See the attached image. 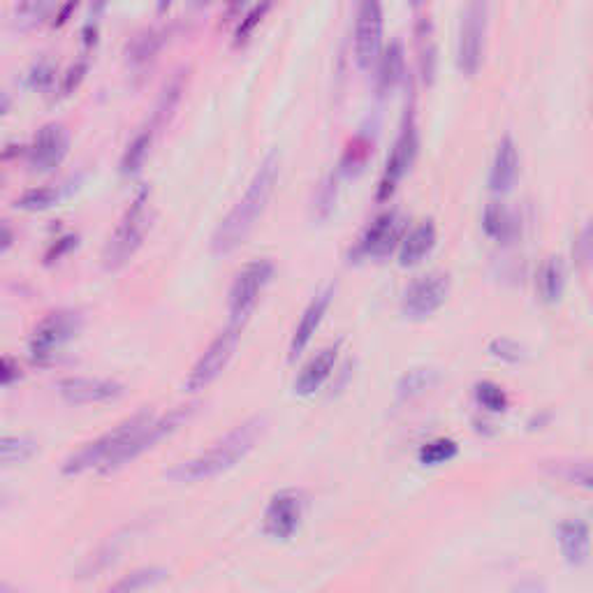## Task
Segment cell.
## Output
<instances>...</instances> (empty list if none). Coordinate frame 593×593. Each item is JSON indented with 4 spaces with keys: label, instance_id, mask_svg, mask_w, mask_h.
<instances>
[{
    "label": "cell",
    "instance_id": "obj_32",
    "mask_svg": "<svg viewBox=\"0 0 593 593\" xmlns=\"http://www.w3.org/2000/svg\"><path fill=\"white\" fill-rule=\"evenodd\" d=\"M38 450L33 438L28 436H5L3 443H0V457H3V466H19L24 461L31 459Z\"/></svg>",
    "mask_w": 593,
    "mask_h": 593
},
{
    "label": "cell",
    "instance_id": "obj_11",
    "mask_svg": "<svg viewBox=\"0 0 593 593\" xmlns=\"http://www.w3.org/2000/svg\"><path fill=\"white\" fill-rule=\"evenodd\" d=\"M417 146H420V139H417V126L413 114L406 116L404 126H401V133L394 142V149L387 158L383 177L378 181V202H387L390 197L397 193L399 183L404 181V177L411 172V167L415 163L417 156Z\"/></svg>",
    "mask_w": 593,
    "mask_h": 593
},
{
    "label": "cell",
    "instance_id": "obj_40",
    "mask_svg": "<svg viewBox=\"0 0 593 593\" xmlns=\"http://www.w3.org/2000/svg\"><path fill=\"white\" fill-rule=\"evenodd\" d=\"M269 7H272V0H262V3L255 7V10L248 14V17L241 21V26L237 28V42H244L248 40V35H251L262 19H265V14Z\"/></svg>",
    "mask_w": 593,
    "mask_h": 593
},
{
    "label": "cell",
    "instance_id": "obj_41",
    "mask_svg": "<svg viewBox=\"0 0 593 593\" xmlns=\"http://www.w3.org/2000/svg\"><path fill=\"white\" fill-rule=\"evenodd\" d=\"M54 68H51L49 61H40L35 63V68L31 72V86L33 89H49L54 84Z\"/></svg>",
    "mask_w": 593,
    "mask_h": 593
},
{
    "label": "cell",
    "instance_id": "obj_46",
    "mask_svg": "<svg viewBox=\"0 0 593 593\" xmlns=\"http://www.w3.org/2000/svg\"><path fill=\"white\" fill-rule=\"evenodd\" d=\"M109 0H93V17H100L102 12H105Z\"/></svg>",
    "mask_w": 593,
    "mask_h": 593
},
{
    "label": "cell",
    "instance_id": "obj_31",
    "mask_svg": "<svg viewBox=\"0 0 593 593\" xmlns=\"http://www.w3.org/2000/svg\"><path fill=\"white\" fill-rule=\"evenodd\" d=\"M54 7L56 0H21L17 14H14V26L19 31H31V28L45 24Z\"/></svg>",
    "mask_w": 593,
    "mask_h": 593
},
{
    "label": "cell",
    "instance_id": "obj_26",
    "mask_svg": "<svg viewBox=\"0 0 593 593\" xmlns=\"http://www.w3.org/2000/svg\"><path fill=\"white\" fill-rule=\"evenodd\" d=\"M183 86H186V82H183L181 72L179 75H174L170 82L165 84V89H163V93H160V98L156 102V109H153V119H151L153 130H160L170 123V119L174 116V112H177L179 102L183 98Z\"/></svg>",
    "mask_w": 593,
    "mask_h": 593
},
{
    "label": "cell",
    "instance_id": "obj_7",
    "mask_svg": "<svg viewBox=\"0 0 593 593\" xmlns=\"http://www.w3.org/2000/svg\"><path fill=\"white\" fill-rule=\"evenodd\" d=\"M241 329H244V325H239V322H230L223 332L216 334V339L209 343L207 350L200 355V360L195 362L193 369H190L186 383H183L186 392L207 390L214 380L221 378V373L228 369L234 353H237Z\"/></svg>",
    "mask_w": 593,
    "mask_h": 593
},
{
    "label": "cell",
    "instance_id": "obj_38",
    "mask_svg": "<svg viewBox=\"0 0 593 593\" xmlns=\"http://www.w3.org/2000/svg\"><path fill=\"white\" fill-rule=\"evenodd\" d=\"M489 355L494 357V360H501V362H508V364H519L524 362V348L519 346L517 341L512 339H505V336H499V339H494L489 343Z\"/></svg>",
    "mask_w": 593,
    "mask_h": 593
},
{
    "label": "cell",
    "instance_id": "obj_14",
    "mask_svg": "<svg viewBox=\"0 0 593 593\" xmlns=\"http://www.w3.org/2000/svg\"><path fill=\"white\" fill-rule=\"evenodd\" d=\"M70 139L61 123H47L38 130L33 144L28 146V167L33 172H51L68 156Z\"/></svg>",
    "mask_w": 593,
    "mask_h": 593
},
{
    "label": "cell",
    "instance_id": "obj_27",
    "mask_svg": "<svg viewBox=\"0 0 593 593\" xmlns=\"http://www.w3.org/2000/svg\"><path fill=\"white\" fill-rule=\"evenodd\" d=\"M153 137H156V130L149 126V128H144L142 133H139L133 139V142L126 146V151H123V156H121V174H123V177H135V174L142 170L146 158H149Z\"/></svg>",
    "mask_w": 593,
    "mask_h": 593
},
{
    "label": "cell",
    "instance_id": "obj_3",
    "mask_svg": "<svg viewBox=\"0 0 593 593\" xmlns=\"http://www.w3.org/2000/svg\"><path fill=\"white\" fill-rule=\"evenodd\" d=\"M151 408H142L135 415H130L121 424H116L114 429H109L107 434L95 438V441L86 443L82 450H77L75 455L65 459L63 475H82L91 468H98L102 473L112 461L119 457V452L133 441V438L142 431L146 424L153 420Z\"/></svg>",
    "mask_w": 593,
    "mask_h": 593
},
{
    "label": "cell",
    "instance_id": "obj_2",
    "mask_svg": "<svg viewBox=\"0 0 593 593\" xmlns=\"http://www.w3.org/2000/svg\"><path fill=\"white\" fill-rule=\"evenodd\" d=\"M265 429V417H248L246 422L237 424L221 441H216L209 450H204L202 455L183 461V464L174 466L172 471H167V478L174 482H202L218 478V475L230 471L239 461H244L251 455L262 434H265Z\"/></svg>",
    "mask_w": 593,
    "mask_h": 593
},
{
    "label": "cell",
    "instance_id": "obj_22",
    "mask_svg": "<svg viewBox=\"0 0 593 593\" xmlns=\"http://www.w3.org/2000/svg\"><path fill=\"white\" fill-rule=\"evenodd\" d=\"M406 75V54L399 42H392L376 63V86L380 95H387L397 89Z\"/></svg>",
    "mask_w": 593,
    "mask_h": 593
},
{
    "label": "cell",
    "instance_id": "obj_49",
    "mask_svg": "<svg viewBox=\"0 0 593 593\" xmlns=\"http://www.w3.org/2000/svg\"><path fill=\"white\" fill-rule=\"evenodd\" d=\"M413 3H420V0H413Z\"/></svg>",
    "mask_w": 593,
    "mask_h": 593
},
{
    "label": "cell",
    "instance_id": "obj_34",
    "mask_svg": "<svg viewBox=\"0 0 593 593\" xmlns=\"http://www.w3.org/2000/svg\"><path fill=\"white\" fill-rule=\"evenodd\" d=\"M457 443L452 438H436V441H429L427 445H422L420 450V461L424 466H441L445 461L457 457Z\"/></svg>",
    "mask_w": 593,
    "mask_h": 593
},
{
    "label": "cell",
    "instance_id": "obj_13",
    "mask_svg": "<svg viewBox=\"0 0 593 593\" xmlns=\"http://www.w3.org/2000/svg\"><path fill=\"white\" fill-rule=\"evenodd\" d=\"M304 494L299 489H283L272 496L262 529L274 540H290L295 536L304 517Z\"/></svg>",
    "mask_w": 593,
    "mask_h": 593
},
{
    "label": "cell",
    "instance_id": "obj_30",
    "mask_svg": "<svg viewBox=\"0 0 593 593\" xmlns=\"http://www.w3.org/2000/svg\"><path fill=\"white\" fill-rule=\"evenodd\" d=\"M160 47H163V35L158 31H144L128 45V63L135 70L146 68L156 58Z\"/></svg>",
    "mask_w": 593,
    "mask_h": 593
},
{
    "label": "cell",
    "instance_id": "obj_37",
    "mask_svg": "<svg viewBox=\"0 0 593 593\" xmlns=\"http://www.w3.org/2000/svg\"><path fill=\"white\" fill-rule=\"evenodd\" d=\"M371 156V142L366 137H355L353 142L348 144L346 153H343V172L346 174H353V172H360L362 167L366 165V158Z\"/></svg>",
    "mask_w": 593,
    "mask_h": 593
},
{
    "label": "cell",
    "instance_id": "obj_39",
    "mask_svg": "<svg viewBox=\"0 0 593 593\" xmlns=\"http://www.w3.org/2000/svg\"><path fill=\"white\" fill-rule=\"evenodd\" d=\"M573 255H575V265L580 269H587L593 265V221L580 232L575 246H573Z\"/></svg>",
    "mask_w": 593,
    "mask_h": 593
},
{
    "label": "cell",
    "instance_id": "obj_44",
    "mask_svg": "<svg viewBox=\"0 0 593 593\" xmlns=\"http://www.w3.org/2000/svg\"><path fill=\"white\" fill-rule=\"evenodd\" d=\"M72 246H77V237H63L58 239L54 246H51V251L47 253V262H54V260H61L65 251H70Z\"/></svg>",
    "mask_w": 593,
    "mask_h": 593
},
{
    "label": "cell",
    "instance_id": "obj_19",
    "mask_svg": "<svg viewBox=\"0 0 593 593\" xmlns=\"http://www.w3.org/2000/svg\"><path fill=\"white\" fill-rule=\"evenodd\" d=\"M519 174V151L512 137H503L499 146H496V156L489 170V188L494 193H508L515 186Z\"/></svg>",
    "mask_w": 593,
    "mask_h": 593
},
{
    "label": "cell",
    "instance_id": "obj_1",
    "mask_svg": "<svg viewBox=\"0 0 593 593\" xmlns=\"http://www.w3.org/2000/svg\"><path fill=\"white\" fill-rule=\"evenodd\" d=\"M278 170H281L278 156L276 153H269L260 163L251 183H248L246 193L241 195V200L234 204L230 214L216 228L214 237H211V251H214V255L232 253L255 230V225H258L262 211L267 209L269 197H272L276 188Z\"/></svg>",
    "mask_w": 593,
    "mask_h": 593
},
{
    "label": "cell",
    "instance_id": "obj_23",
    "mask_svg": "<svg viewBox=\"0 0 593 593\" xmlns=\"http://www.w3.org/2000/svg\"><path fill=\"white\" fill-rule=\"evenodd\" d=\"M482 228L487 237L499 241V244H510L517 237V221L512 211L501 202H489L482 214Z\"/></svg>",
    "mask_w": 593,
    "mask_h": 593
},
{
    "label": "cell",
    "instance_id": "obj_48",
    "mask_svg": "<svg viewBox=\"0 0 593 593\" xmlns=\"http://www.w3.org/2000/svg\"><path fill=\"white\" fill-rule=\"evenodd\" d=\"M241 3H244V0H230V5H232V7H237V5H241Z\"/></svg>",
    "mask_w": 593,
    "mask_h": 593
},
{
    "label": "cell",
    "instance_id": "obj_47",
    "mask_svg": "<svg viewBox=\"0 0 593 593\" xmlns=\"http://www.w3.org/2000/svg\"><path fill=\"white\" fill-rule=\"evenodd\" d=\"M193 3H195L197 7H207L209 3H214V0H193Z\"/></svg>",
    "mask_w": 593,
    "mask_h": 593
},
{
    "label": "cell",
    "instance_id": "obj_29",
    "mask_svg": "<svg viewBox=\"0 0 593 593\" xmlns=\"http://www.w3.org/2000/svg\"><path fill=\"white\" fill-rule=\"evenodd\" d=\"M438 383V373L434 369H411L404 373L397 385V394L401 401H411L427 394Z\"/></svg>",
    "mask_w": 593,
    "mask_h": 593
},
{
    "label": "cell",
    "instance_id": "obj_4",
    "mask_svg": "<svg viewBox=\"0 0 593 593\" xmlns=\"http://www.w3.org/2000/svg\"><path fill=\"white\" fill-rule=\"evenodd\" d=\"M149 225H151L149 190H142V193L130 202L126 214H123L114 234L105 244V251H102V265H105L107 272H119L121 267H126L128 262L135 258V253L139 251V246H142Z\"/></svg>",
    "mask_w": 593,
    "mask_h": 593
},
{
    "label": "cell",
    "instance_id": "obj_45",
    "mask_svg": "<svg viewBox=\"0 0 593 593\" xmlns=\"http://www.w3.org/2000/svg\"><path fill=\"white\" fill-rule=\"evenodd\" d=\"M10 246H12V232L5 225V228H3V253L10 251Z\"/></svg>",
    "mask_w": 593,
    "mask_h": 593
},
{
    "label": "cell",
    "instance_id": "obj_25",
    "mask_svg": "<svg viewBox=\"0 0 593 593\" xmlns=\"http://www.w3.org/2000/svg\"><path fill=\"white\" fill-rule=\"evenodd\" d=\"M545 468L554 478H559L568 485L591 489L593 492V461L568 459V461H547Z\"/></svg>",
    "mask_w": 593,
    "mask_h": 593
},
{
    "label": "cell",
    "instance_id": "obj_8",
    "mask_svg": "<svg viewBox=\"0 0 593 593\" xmlns=\"http://www.w3.org/2000/svg\"><path fill=\"white\" fill-rule=\"evenodd\" d=\"M195 411H197V404H188V406H179V408H174V411H170L167 415H163V417H153V420L146 424V427L139 431V434L133 438V441H130L126 448H123L121 452H119V457H116L112 464H109L105 471V475H109V473H116L119 471V468H123V466H128L130 461H135L137 457H142L144 452H149L151 448H156V445L163 441V438H167V436H172V434H177V431L183 427V424H186L190 417L195 415Z\"/></svg>",
    "mask_w": 593,
    "mask_h": 593
},
{
    "label": "cell",
    "instance_id": "obj_20",
    "mask_svg": "<svg viewBox=\"0 0 593 593\" xmlns=\"http://www.w3.org/2000/svg\"><path fill=\"white\" fill-rule=\"evenodd\" d=\"M438 241V232L434 221H422L417 228L404 234L399 246V265L401 267H415L434 251Z\"/></svg>",
    "mask_w": 593,
    "mask_h": 593
},
{
    "label": "cell",
    "instance_id": "obj_16",
    "mask_svg": "<svg viewBox=\"0 0 593 593\" xmlns=\"http://www.w3.org/2000/svg\"><path fill=\"white\" fill-rule=\"evenodd\" d=\"M401 239H404V223H401V218L394 211H390V214L378 216L366 228L360 244H357V255L376 260L387 258L394 248L401 246Z\"/></svg>",
    "mask_w": 593,
    "mask_h": 593
},
{
    "label": "cell",
    "instance_id": "obj_28",
    "mask_svg": "<svg viewBox=\"0 0 593 593\" xmlns=\"http://www.w3.org/2000/svg\"><path fill=\"white\" fill-rule=\"evenodd\" d=\"M417 63H420V75L424 84H431L436 77V42L431 33V24L422 21L417 26Z\"/></svg>",
    "mask_w": 593,
    "mask_h": 593
},
{
    "label": "cell",
    "instance_id": "obj_21",
    "mask_svg": "<svg viewBox=\"0 0 593 593\" xmlns=\"http://www.w3.org/2000/svg\"><path fill=\"white\" fill-rule=\"evenodd\" d=\"M556 536H559L563 559H566L570 566H582V563L589 559L591 536L587 524L577 522V519H568V522L559 524V533H556Z\"/></svg>",
    "mask_w": 593,
    "mask_h": 593
},
{
    "label": "cell",
    "instance_id": "obj_15",
    "mask_svg": "<svg viewBox=\"0 0 593 593\" xmlns=\"http://www.w3.org/2000/svg\"><path fill=\"white\" fill-rule=\"evenodd\" d=\"M126 387L109 378H63L58 383V394L75 406L109 404L123 397Z\"/></svg>",
    "mask_w": 593,
    "mask_h": 593
},
{
    "label": "cell",
    "instance_id": "obj_42",
    "mask_svg": "<svg viewBox=\"0 0 593 593\" xmlns=\"http://www.w3.org/2000/svg\"><path fill=\"white\" fill-rule=\"evenodd\" d=\"M21 378V369L19 364L12 360V357H3L0 362V380H3V387H12L14 380Z\"/></svg>",
    "mask_w": 593,
    "mask_h": 593
},
{
    "label": "cell",
    "instance_id": "obj_12",
    "mask_svg": "<svg viewBox=\"0 0 593 593\" xmlns=\"http://www.w3.org/2000/svg\"><path fill=\"white\" fill-rule=\"evenodd\" d=\"M450 297V276L443 272H431L427 276L415 278L404 292L401 309L406 318L424 320L441 309Z\"/></svg>",
    "mask_w": 593,
    "mask_h": 593
},
{
    "label": "cell",
    "instance_id": "obj_9",
    "mask_svg": "<svg viewBox=\"0 0 593 593\" xmlns=\"http://www.w3.org/2000/svg\"><path fill=\"white\" fill-rule=\"evenodd\" d=\"M274 278V265L269 260H253L241 269L234 278L230 288V299H228V311H230V322H244L251 318V313L258 306L262 292L267 290V285L272 283Z\"/></svg>",
    "mask_w": 593,
    "mask_h": 593
},
{
    "label": "cell",
    "instance_id": "obj_17",
    "mask_svg": "<svg viewBox=\"0 0 593 593\" xmlns=\"http://www.w3.org/2000/svg\"><path fill=\"white\" fill-rule=\"evenodd\" d=\"M332 297H334V288L329 285V288L318 292V295L311 299V304L306 306V311L302 313V320H299V325L295 327V334H292L290 339V360H297V355H302L306 346H309L313 334L318 332V327L327 316Z\"/></svg>",
    "mask_w": 593,
    "mask_h": 593
},
{
    "label": "cell",
    "instance_id": "obj_18",
    "mask_svg": "<svg viewBox=\"0 0 593 593\" xmlns=\"http://www.w3.org/2000/svg\"><path fill=\"white\" fill-rule=\"evenodd\" d=\"M339 348L341 341H336L334 346L322 348L316 357H311L306 362L295 380V394H299V397H311V394H316L325 385V380L332 376L336 360H339Z\"/></svg>",
    "mask_w": 593,
    "mask_h": 593
},
{
    "label": "cell",
    "instance_id": "obj_35",
    "mask_svg": "<svg viewBox=\"0 0 593 593\" xmlns=\"http://www.w3.org/2000/svg\"><path fill=\"white\" fill-rule=\"evenodd\" d=\"M475 401L489 413H505L508 411V394L503 392L501 385L496 383H478L475 385Z\"/></svg>",
    "mask_w": 593,
    "mask_h": 593
},
{
    "label": "cell",
    "instance_id": "obj_6",
    "mask_svg": "<svg viewBox=\"0 0 593 593\" xmlns=\"http://www.w3.org/2000/svg\"><path fill=\"white\" fill-rule=\"evenodd\" d=\"M84 327V316L75 309H58L47 313L38 325H35L28 350L35 362H49L58 350L75 339Z\"/></svg>",
    "mask_w": 593,
    "mask_h": 593
},
{
    "label": "cell",
    "instance_id": "obj_24",
    "mask_svg": "<svg viewBox=\"0 0 593 593\" xmlns=\"http://www.w3.org/2000/svg\"><path fill=\"white\" fill-rule=\"evenodd\" d=\"M566 290V267L561 258H549L538 272V292L545 304H556Z\"/></svg>",
    "mask_w": 593,
    "mask_h": 593
},
{
    "label": "cell",
    "instance_id": "obj_5",
    "mask_svg": "<svg viewBox=\"0 0 593 593\" xmlns=\"http://www.w3.org/2000/svg\"><path fill=\"white\" fill-rule=\"evenodd\" d=\"M487 28H489V0H468L464 17H461L459 42H457V65L464 77L478 75L482 58H485Z\"/></svg>",
    "mask_w": 593,
    "mask_h": 593
},
{
    "label": "cell",
    "instance_id": "obj_33",
    "mask_svg": "<svg viewBox=\"0 0 593 593\" xmlns=\"http://www.w3.org/2000/svg\"><path fill=\"white\" fill-rule=\"evenodd\" d=\"M167 570L165 568H142V570H135V573H130L114 584V591H144V589H153L158 587L160 582L167 580Z\"/></svg>",
    "mask_w": 593,
    "mask_h": 593
},
{
    "label": "cell",
    "instance_id": "obj_43",
    "mask_svg": "<svg viewBox=\"0 0 593 593\" xmlns=\"http://www.w3.org/2000/svg\"><path fill=\"white\" fill-rule=\"evenodd\" d=\"M84 75H86V65L84 63L82 65H75V68H72L68 72V77L63 79V93L68 95V93L75 91L77 86H79V82H82V79H84Z\"/></svg>",
    "mask_w": 593,
    "mask_h": 593
},
{
    "label": "cell",
    "instance_id": "obj_10",
    "mask_svg": "<svg viewBox=\"0 0 593 593\" xmlns=\"http://www.w3.org/2000/svg\"><path fill=\"white\" fill-rule=\"evenodd\" d=\"M383 0H357L355 10V61L369 70L383 54Z\"/></svg>",
    "mask_w": 593,
    "mask_h": 593
},
{
    "label": "cell",
    "instance_id": "obj_36",
    "mask_svg": "<svg viewBox=\"0 0 593 593\" xmlns=\"http://www.w3.org/2000/svg\"><path fill=\"white\" fill-rule=\"evenodd\" d=\"M58 197L61 195H58V190L54 188H33V190H26V193L21 195L14 204H17V209L21 211H45L54 207Z\"/></svg>",
    "mask_w": 593,
    "mask_h": 593
}]
</instances>
